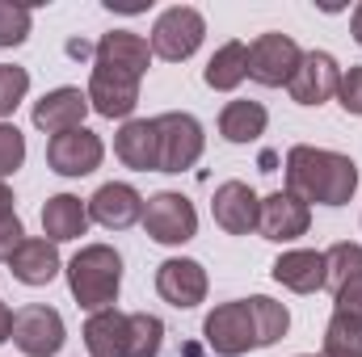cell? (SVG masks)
Listing matches in <instances>:
<instances>
[{
  "label": "cell",
  "mask_w": 362,
  "mask_h": 357,
  "mask_svg": "<svg viewBox=\"0 0 362 357\" xmlns=\"http://www.w3.org/2000/svg\"><path fill=\"white\" fill-rule=\"evenodd\" d=\"M337 85H341V63L329 51H303V63L295 68L286 92L295 105H325L337 97Z\"/></svg>",
  "instance_id": "11"
},
{
  "label": "cell",
  "mask_w": 362,
  "mask_h": 357,
  "mask_svg": "<svg viewBox=\"0 0 362 357\" xmlns=\"http://www.w3.org/2000/svg\"><path fill=\"white\" fill-rule=\"evenodd\" d=\"M30 92V72L17 63H0V122H8V114L25 101Z\"/></svg>",
  "instance_id": "30"
},
{
  "label": "cell",
  "mask_w": 362,
  "mask_h": 357,
  "mask_svg": "<svg viewBox=\"0 0 362 357\" xmlns=\"http://www.w3.org/2000/svg\"><path fill=\"white\" fill-rule=\"evenodd\" d=\"M152 59H156V55H152V42H148L144 34H135V30H110V34H101L97 47H93V63L118 68V72H127V76H135V80L148 76Z\"/></svg>",
  "instance_id": "17"
},
{
  "label": "cell",
  "mask_w": 362,
  "mask_h": 357,
  "mask_svg": "<svg viewBox=\"0 0 362 357\" xmlns=\"http://www.w3.org/2000/svg\"><path fill=\"white\" fill-rule=\"evenodd\" d=\"M59 244H51L47 236H25L21 248L8 257V273L21 282V286H51L59 277Z\"/></svg>",
  "instance_id": "20"
},
{
  "label": "cell",
  "mask_w": 362,
  "mask_h": 357,
  "mask_svg": "<svg viewBox=\"0 0 362 357\" xmlns=\"http://www.w3.org/2000/svg\"><path fill=\"white\" fill-rule=\"evenodd\" d=\"M312 227V206L299 202L295 193L278 189V193H266L262 198V219H257V231L274 240V244H291L299 236H308Z\"/></svg>",
  "instance_id": "16"
},
{
  "label": "cell",
  "mask_w": 362,
  "mask_h": 357,
  "mask_svg": "<svg viewBox=\"0 0 362 357\" xmlns=\"http://www.w3.org/2000/svg\"><path fill=\"white\" fill-rule=\"evenodd\" d=\"M299 357H316V353H299Z\"/></svg>",
  "instance_id": "37"
},
{
  "label": "cell",
  "mask_w": 362,
  "mask_h": 357,
  "mask_svg": "<svg viewBox=\"0 0 362 357\" xmlns=\"http://www.w3.org/2000/svg\"><path fill=\"white\" fill-rule=\"evenodd\" d=\"M202 38H206V17H202L194 4H173V8H165V13L156 17L148 42H152V55H156V59L181 63V59H189V55L202 47Z\"/></svg>",
  "instance_id": "4"
},
{
  "label": "cell",
  "mask_w": 362,
  "mask_h": 357,
  "mask_svg": "<svg viewBox=\"0 0 362 357\" xmlns=\"http://www.w3.org/2000/svg\"><path fill=\"white\" fill-rule=\"evenodd\" d=\"M25 164V135L13 122H0V181Z\"/></svg>",
  "instance_id": "31"
},
{
  "label": "cell",
  "mask_w": 362,
  "mask_h": 357,
  "mask_svg": "<svg viewBox=\"0 0 362 357\" xmlns=\"http://www.w3.org/2000/svg\"><path fill=\"white\" fill-rule=\"evenodd\" d=\"M30 25H34V13H30L25 4L0 0V51L21 47V42L30 38Z\"/></svg>",
  "instance_id": "29"
},
{
  "label": "cell",
  "mask_w": 362,
  "mask_h": 357,
  "mask_svg": "<svg viewBox=\"0 0 362 357\" xmlns=\"http://www.w3.org/2000/svg\"><path fill=\"white\" fill-rule=\"evenodd\" d=\"M320 357H362V320L333 311V320L325 328Z\"/></svg>",
  "instance_id": "28"
},
{
  "label": "cell",
  "mask_w": 362,
  "mask_h": 357,
  "mask_svg": "<svg viewBox=\"0 0 362 357\" xmlns=\"http://www.w3.org/2000/svg\"><path fill=\"white\" fill-rule=\"evenodd\" d=\"M350 34H354V42L362 47V4L354 8V17H350Z\"/></svg>",
  "instance_id": "36"
},
{
  "label": "cell",
  "mask_w": 362,
  "mask_h": 357,
  "mask_svg": "<svg viewBox=\"0 0 362 357\" xmlns=\"http://www.w3.org/2000/svg\"><path fill=\"white\" fill-rule=\"evenodd\" d=\"M144 231L165 244V248H177V244H189L198 236V210L194 202L177 193V189H160L144 202Z\"/></svg>",
  "instance_id": "3"
},
{
  "label": "cell",
  "mask_w": 362,
  "mask_h": 357,
  "mask_svg": "<svg viewBox=\"0 0 362 357\" xmlns=\"http://www.w3.org/2000/svg\"><path fill=\"white\" fill-rule=\"evenodd\" d=\"M165 349V324L152 311H131L127 315V349L122 357H160Z\"/></svg>",
  "instance_id": "26"
},
{
  "label": "cell",
  "mask_w": 362,
  "mask_h": 357,
  "mask_svg": "<svg viewBox=\"0 0 362 357\" xmlns=\"http://www.w3.org/2000/svg\"><path fill=\"white\" fill-rule=\"evenodd\" d=\"M85 97H89V109L101 114V118H131L135 105H139V80L127 76V72H118V68L93 63Z\"/></svg>",
  "instance_id": "12"
},
{
  "label": "cell",
  "mask_w": 362,
  "mask_h": 357,
  "mask_svg": "<svg viewBox=\"0 0 362 357\" xmlns=\"http://www.w3.org/2000/svg\"><path fill=\"white\" fill-rule=\"evenodd\" d=\"M101 160H105V143H101V135L89 131V126L64 131V135H55L47 143V164L59 177H89V173L101 169Z\"/></svg>",
  "instance_id": "10"
},
{
  "label": "cell",
  "mask_w": 362,
  "mask_h": 357,
  "mask_svg": "<svg viewBox=\"0 0 362 357\" xmlns=\"http://www.w3.org/2000/svg\"><path fill=\"white\" fill-rule=\"evenodd\" d=\"M337 101H341V109H346V114L362 118V63H354V68H346V72H341Z\"/></svg>",
  "instance_id": "32"
},
{
  "label": "cell",
  "mask_w": 362,
  "mask_h": 357,
  "mask_svg": "<svg viewBox=\"0 0 362 357\" xmlns=\"http://www.w3.org/2000/svg\"><path fill=\"white\" fill-rule=\"evenodd\" d=\"M249 311H253V328H257V349H270V345H278L286 337V328H291L286 303H278L270 294H253Z\"/></svg>",
  "instance_id": "27"
},
{
  "label": "cell",
  "mask_w": 362,
  "mask_h": 357,
  "mask_svg": "<svg viewBox=\"0 0 362 357\" xmlns=\"http://www.w3.org/2000/svg\"><path fill=\"white\" fill-rule=\"evenodd\" d=\"M114 156L135 173H160V135L156 118H127L114 135Z\"/></svg>",
  "instance_id": "19"
},
{
  "label": "cell",
  "mask_w": 362,
  "mask_h": 357,
  "mask_svg": "<svg viewBox=\"0 0 362 357\" xmlns=\"http://www.w3.org/2000/svg\"><path fill=\"white\" fill-rule=\"evenodd\" d=\"M89 202H81L76 193H55L47 198L42 206V236L51 244H68V240H81L89 231Z\"/></svg>",
  "instance_id": "21"
},
{
  "label": "cell",
  "mask_w": 362,
  "mask_h": 357,
  "mask_svg": "<svg viewBox=\"0 0 362 357\" xmlns=\"http://www.w3.org/2000/svg\"><path fill=\"white\" fill-rule=\"evenodd\" d=\"M299 63H303V51L291 34H257L249 42V80H257L266 89L291 85Z\"/></svg>",
  "instance_id": "9"
},
{
  "label": "cell",
  "mask_w": 362,
  "mask_h": 357,
  "mask_svg": "<svg viewBox=\"0 0 362 357\" xmlns=\"http://www.w3.org/2000/svg\"><path fill=\"white\" fill-rule=\"evenodd\" d=\"M21 240H25L21 214H4V219H0V261H4V265H8V257L21 248Z\"/></svg>",
  "instance_id": "33"
},
{
  "label": "cell",
  "mask_w": 362,
  "mask_h": 357,
  "mask_svg": "<svg viewBox=\"0 0 362 357\" xmlns=\"http://www.w3.org/2000/svg\"><path fill=\"white\" fill-rule=\"evenodd\" d=\"M144 193L127 181H105L89 198V219L105 231H127L135 223H144Z\"/></svg>",
  "instance_id": "14"
},
{
  "label": "cell",
  "mask_w": 362,
  "mask_h": 357,
  "mask_svg": "<svg viewBox=\"0 0 362 357\" xmlns=\"http://www.w3.org/2000/svg\"><path fill=\"white\" fill-rule=\"evenodd\" d=\"M270 126V109L262 101H228L219 109V135L228 143H257Z\"/></svg>",
  "instance_id": "24"
},
{
  "label": "cell",
  "mask_w": 362,
  "mask_h": 357,
  "mask_svg": "<svg viewBox=\"0 0 362 357\" xmlns=\"http://www.w3.org/2000/svg\"><path fill=\"white\" fill-rule=\"evenodd\" d=\"M4 214H17V198H13V189L0 181V219H4Z\"/></svg>",
  "instance_id": "35"
},
{
  "label": "cell",
  "mask_w": 362,
  "mask_h": 357,
  "mask_svg": "<svg viewBox=\"0 0 362 357\" xmlns=\"http://www.w3.org/2000/svg\"><path fill=\"white\" fill-rule=\"evenodd\" d=\"M156 135H160V173H185L202 160L206 152V135L202 122L185 109H169L156 118Z\"/></svg>",
  "instance_id": "6"
},
{
  "label": "cell",
  "mask_w": 362,
  "mask_h": 357,
  "mask_svg": "<svg viewBox=\"0 0 362 357\" xmlns=\"http://www.w3.org/2000/svg\"><path fill=\"white\" fill-rule=\"evenodd\" d=\"M202 80H206V89H215V92H236L249 80V47H245L240 38L223 42V47L206 59Z\"/></svg>",
  "instance_id": "23"
},
{
  "label": "cell",
  "mask_w": 362,
  "mask_h": 357,
  "mask_svg": "<svg viewBox=\"0 0 362 357\" xmlns=\"http://www.w3.org/2000/svg\"><path fill=\"white\" fill-rule=\"evenodd\" d=\"M34 126L38 131H47L51 139L55 135H64V131H81L85 126V118H89V97L81 89H72V85H64V89H51L42 92L38 101H34Z\"/></svg>",
  "instance_id": "18"
},
{
  "label": "cell",
  "mask_w": 362,
  "mask_h": 357,
  "mask_svg": "<svg viewBox=\"0 0 362 357\" xmlns=\"http://www.w3.org/2000/svg\"><path fill=\"white\" fill-rule=\"evenodd\" d=\"M64 341H68V328L55 307L25 303L21 311H13V345L25 357H59Z\"/></svg>",
  "instance_id": "8"
},
{
  "label": "cell",
  "mask_w": 362,
  "mask_h": 357,
  "mask_svg": "<svg viewBox=\"0 0 362 357\" xmlns=\"http://www.w3.org/2000/svg\"><path fill=\"white\" fill-rule=\"evenodd\" d=\"M325 290L333 294V311L362 320V244H333L325 248Z\"/></svg>",
  "instance_id": "7"
},
{
  "label": "cell",
  "mask_w": 362,
  "mask_h": 357,
  "mask_svg": "<svg viewBox=\"0 0 362 357\" xmlns=\"http://www.w3.org/2000/svg\"><path fill=\"white\" fill-rule=\"evenodd\" d=\"M85 349H89V357H122V349H127V315L118 307L93 311L85 320Z\"/></svg>",
  "instance_id": "25"
},
{
  "label": "cell",
  "mask_w": 362,
  "mask_h": 357,
  "mask_svg": "<svg viewBox=\"0 0 362 357\" xmlns=\"http://www.w3.org/2000/svg\"><path fill=\"white\" fill-rule=\"evenodd\" d=\"M4 341H13V307L8 303H0V345Z\"/></svg>",
  "instance_id": "34"
},
{
  "label": "cell",
  "mask_w": 362,
  "mask_h": 357,
  "mask_svg": "<svg viewBox=\"0 0 362 357\" xmlns=\"http://www.w3.org/2000/svg\"><path fill=\"white\" fill-rule=\"evenodd\" d=\"M206 290H211L206 269L198 265L194 257H169L156 269V294L169 307H177V311H189V307L206 303Z\"/></svg>",
  "instance_id": "13"
},
{
  "label": "cell",
  "mask_w": 362,
  "mask_h": 357,
  "mask_svg": "<svg viewBox=\"0 0 362 357\" xmlns=\"http://www.w3.org/2000/svg\"><path fill=\"white\" fill-rule=\"evenodd\" d=\"M358 189V164L329 147L295 143L286 152V193L316 206H346Z\"/></svg>",
  "instance_id": "1"
},
{
  "label": "cell",
  "mask_w": 362,
  "mask_h": 357,
  "mask_svg": "<svg viewBox=\"0 0 362 357\" xmlns=\"http://www.w3.org/2000/svg\"><path fill=\"white\" fill-rule=\"evenodd\" d=\"M202 341L215 357H240L257 349V328H253V311L249 298H232L219 303L206 320H202Z\"/></svg>",
  "instance_id": "5"
},
{
  "label": "cell",
  "mask_w": 362,
  "mask_h": 357,
  "mask_svg": "<svg viewBox=\"0 0 362 357\" xmlns=\"http://www.w3.org/2000/svg\"><path fill=\"white\" fill-rule=\"evenodd\" d=\"M211 214L228 236H253L262 219V198L253 193L249 181H223L211 198Z\"/></svg>",
  "instance_id": "15"
},
{
  "label": "cell",
  "mask_w": 362,
  "mask_h": 357,
  "mask_svg": "<svg viewBox=\"0 0 362 357\" xmlns=\"http://www.w3.org/2000/svg\"><path fill=\"white\" fill-rule=\"evenodd\" d=\"M274 282L286 286L291 294H316L325 290V253L316 248H291L274 261Z\"/></svg>",
  "instance_id": "22"
},
{
  "label": "cell",
  "mask_w": 362,
  "mask_h": 357,
  "mask_svg": "<svg viewBox=\"0 0 362 357\" xmlns=\"http://www.w3.org/2000/svg\"><path fill=\"white\" fill-rule=\"evenodd\" d=\"M64 273H68L72 298L89 315L118 303V290H122V257H118V248H110V244H85L64 265Z\"/></svg>",
  "instance_id": "2"
}]
</instances>
